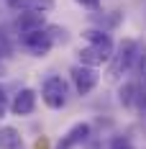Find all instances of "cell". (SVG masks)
<instances>
[{
  "instance_id": "cell-16",
  "label": "cell",
  "mask_w": 146,
  "mask_h": 149,
  "mask_svg": "<svg viewBox=\"0 0 146 149\" xmlns=\"http://www.w3.org/2000/svg\"><path fill=\"white\" fill-rule=\"evenodd\" d=\"M113 149H133V144L126 139H113Z\"/></svg>"
},
{
  "instance_id": "cell-3",
  "label": "cell",
  "mask_w": 146,
  "mask_h": 149,
  "mask_svg": "<svg viewBox=\"0 0 146 149\" xmlns=\"http://www.w3.org/2000/svg\"><path fill=\"white\" fill-rule=\"evenodd\" d=\"M41 98H44V103L49 108H64L67 105V82L62 80V77H49L44 85H41Z\"/></svg>"
},
{
  "instance_id": "cell-4",
  "label": "cell",
  "mask_w": 146,
  "mask_h": 149,
  "mask_svg": "<svg viewBox=\"0 0 146 149\" xmlns=\"http://www.w3.org/2000/svg\"><path fill=\"white\" fill-rule=\"evenodd\" d=\"M113 52H116V46L113 41L110 44H90L85 49H80V64H87V67H100L105 62L113 59Z\"/></svg>"
},
{
  "instance_id": "cell-18",
  "label": "cell",
  "mask_w": 146,
  "mask_h": 149,
  "mask_svg": "<svg viewBox=\"0 0 146 149\" xmlns=\"http://www.w3.org/2000/svg\"><path fill=\"white\" fill-rule=\"evenodd\" d=\"M0 74H3V64H0Z\"/></svg>"
},
{
  "instance_id": "cell-10",
  "label": "cell",
  "mask_w": 146,
  "mask_h": 149,
  "mask_svg": "<svg viewBox=\"0 0 146 149\" xmlns=\"http://www.w3.org/2000/svg\"><path fill=\"white\" fill-rule=\"evenodd\" d=\"M0 149H26L21 131L13 126H0Z\"/></svg>"
},
{
  "instance_id": "cell-14",
  "label": "cell",
  "mask_w": 146,
  "mask_h": 149,
  "mask_svg": "<svg viewBox=\"0 0 146 149\" xmlns=\"http://www.w3.org/2000/svg\"><path fill=\"white\" fill-rule=\"evenodd\" d=\"M13 54V44H10V39L0 31V59H5V57H10Z\"/></svg>"
},
{
  "instance_id": "cell-6",
  "label": "cell",
  "mask_w": 146,
  "mask_h": 149,
  "mask_svg": "<svg viewBox=\"0 0 146 149\" xmlns=\"http://www.w3.org/2000/svg\"><path fill=\"white\" fill-rule=\"evenodd\" d=\"M90 134H92L90 123H74L72 129L54 144V149H74V147H80V144H85L90 139Z\"/></svg>"
},
{
  "instance_id": "cell-7",
  "label": "cell",
  "mask_w": 146,
  "mask_h": 149,
  "mask_svg": "<svg viewBox=\"0 0 146 149\" xmlns=\"http://www.w3.org/2000/svg\"><path fill=\"white\" fill-rule=\"evenodd\" d=\"M33 108H36V93L31 88L18 90L15 98H13V103H10V111H13L15 116H31Z\"/></svg>"
},
{
  "instance_id": "cell-2",
  "label": "cell",
  "mask_w": 146,
  "mask_h": 149,
  "mask_svg": "<svg viewBox=\"0 0 146 149\" xmlns=\"http://www.w3.org/2000/svg\"><path fill=\"white\" fill-rule=\"evenodd\" d=\"M62 41H67V31L62 29V26H44V29H39V31L23 33V39H21V44L26 46L33 57H46Z\"/></svg>"
},
{
  "instance_id": "cell-11",
  "label": "cell",
  "mask_w": 146,
  "mask_h": 149,
  "mask_svg": "<svg viewBox=\"0 0 146 149\" xmlns=\"http://www.w3.org/2000/svg\"><path fill=\"white\" fill-rule=\"evenodd\" d=\"M118 100H120V105H126V108L136 105V82H133V80L120 85V90H118Z\"/></svg>"
},
{
  "instance_id": "cell-17",
  "label": "cell",
  "mask_w": 146,
  "mask_h": 149,
  "mask_svg": "<svg viewBox=\"0 0 146 149\" xmlns=\"http://www.w3.org/2000/svg\"><path fill=\"white\" fill-rule=\"evenodd\" d=\"M5 111H8V98H5V93H3V88H0V118L5 116Z\"/></svg>"
},
{
  "instance_id": "cell-9",
  "label": "cell",
  "mask_w": 146,
  "mask_h": 149,
  "mask_svg": "<svg viewBox=\"0 0 146 149\" xmlns=\"http://www.w3.org/2000/svg\"><path fill=\"white\" fill-rule=\"evenodd\" d=\"M46 26V13H21L15 18V31L21 33H31Z\"/></svg>"
},
{
  "instance_id": "cell-1",
  "label": "cell",
  "mask_w": 146,
  "mask_h": 149,
  "mask_svg": "<svg viewBox=\"0 0 146 149\" xmlns=\"http://www.w3.org/2000/svg\"><path fill=\"white\" fill-rule=\"evenodd\" d=\"M141 67H146V44L136 41V39H123L113 52L110 59V77H120L128 72H138Z\"/></svg>"
},
{
  "instance_id": "cell-5",
  "label": "cell",
  "mask_w": 146,
  "mask_h": 149,
  "mask_svg": "<svg viewBox=\"0 0 146 149\" xmlns=\"http://www.w3.org/2000/svg\"><path fill=\"white\" fill-rule=\"evenodd\" d=\"M69 74H72V82H74V88H77L80 95H90L95 90V85H98V80H100V74L95 72V67H87V64H74L69 70Z\"/></svg>"
},
{
  "instance_id": "cell-12",
  "label": "cell",
  "mask_w": 146,
  "mask_h": 149,
  "mask_svg": "<svg viewBox=\"0 0 146 149\" xmlns=\"http://www.w3.org/2000/svg\"><path fill=\"white\" fill-rule=\"evenodd\" d=\"M133 82H136V105L146 108V67L138 70V80H133Z\"/></svg>"
},
{
  "instance_id": "cell-15",
  "label": "cell",
  "mask_w": 146,
  "mask_h": 149,
  "mask_svg": "<svg viewBox=\"0 0 146 149\" xmlns=\"http://www.w3.org/2000/svg\"><path fill=\"white\" fill-rule=\"evenodd\" d=\"M74 3H80L82 8H90V10H98L100 8V0H74Z\"/></svg>"
},
{
  "instance_id": "cell-8",
  "label": "cell",
  "mask_w": 146,
  "mask_h": 149,
  "mask_svg": "<svg viewBox=\"0 0 146 149\" xmlns=\"http://www.w3.org/2000/svg\"><path fill=\"white\" fill-rule=\"evenodd\" d=\"M8 8L21 13H49L54 10V0H8Z\"/></svg>"
},
{
  "instance_id": "cell-13",
  "label": "cell",
  "mask_w": 146,
  "mask_h": 149,
  "mask_svg": "<svg viewBox=\"0 0 146 149\" xmlns=\"http://www.w3.org/2000/svg\"><path fill=\"white\" fill-rule=\"evenodd\" d=\"M82 36L87 39L90 44H110V36H108L105 31H100V29H85Z\"/></svg>"
}]
</instances>
